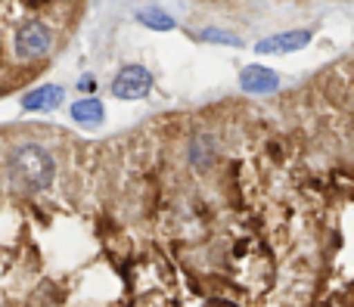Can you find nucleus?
<instances>
[{
  "mask_svg": "<svg viewBox=\"0 0 354 307\" xmlns=\"http://www.w3.org/2000/svg\"><path fill=\"white\" fill-rule=\"evenodd\" d=\"M239 87H243L245 93L264 97V93H274L277 87H280V75L264 66H245L243 72H239Z\"/></svg>",
  "mask_w": 354,
  "mask_h": 307,
  "instance_id": "nucleus-5",
  "label": "nucleus"
},
{
  "mask_svg": "<svg viewBox=\"0 0 354 307\" xmlns=\"http://www.w3.org/2000/svg\"><path fill=\"white\" fill-rule=\"evenodd\" d=\"M72 118L78 124H84V128H100L106 118V106L97 97H84L78 103H72Z\"/></svg>",
  "mask_w": 354,
  "mask_h": 307,
  "instance_id": "nucleus-7",
  "label": "nucleus"
},
{
  "mask_svg": "<svg viewBox=\"0 0 354 307\" xmlns=\"http://www.w3.org/2000/svg\"><path fill=\"white\" fill-rule=\"evenodd\" d=\"M137 22L140 25H147V28H153V31H171L174 28V19L168 16L165 10H140L137 12Z\"/></svg>",
  "mask_w": 354,
  "mask_h": 307,
  "instance_id": "nucleus-8",
  "label": "nucleus"
},
{
  "mask_svg": "<svg viewBox=\"0 0 354 307\" xmlns=\"http://www.w3.org/2000/svg\"><path fill=\"white\" fill-rule=\"evenodd\" d=\"M31 3H47V0H31Z\"/></svg>",
  "mask_w": 354,
  "mask_h": 307,
  "instance_id": "nucleus-11",
  "label": "nucleus"
},
{
  "mask_svg": "<svg viewBox=\"0 0 354 307\" xmlns=\"http://www.w3.org/2000/svg\"><path fill=\"white\" fill-rule=\"evenodd\" d=\"M149 90H153V75L143 66H124L112 78V97L118 99H143Z\"/></svg>",
  "mask_w": 354,
  "mask_h": 307,
  "instance_id": "nucleus-3",
  "label": "nucleus"
},
{
  "mask_svg": "<svg viewBox=\"0 0 354 307\" xmlns=\"http://www.w3.org/2000/svg\"><path fill=\"white\" fill-rule=\"evenodd\" d=\"M202 43H221V47H243V37L233 34V31H221V28H205L199 31Z\"/></svg>",
  "mask_w": 354,
  "mask_h": 307,
  "instance_id": "nucleus-9",
  "label": "nucleus"
},
{
  "mask_svg": "<svg viewBox=\"0 0 354 307\" xmlns=\"http://www.w3.org/2000/svg\"><path fill=\"white\" fill-rule=\"evenodd\" d=\"M311 43V31L308 28H295V31H283V34H270L264 41H258V53L261 56H274V53H295V50Z\"/></svg>",
  "mask_w": 354,
  "mask_h": 307,
  "instance_id": "nucleus-4",
  "label": "nucleus"
},
{
  "mask_svg": "<svg viewBox=\"0 0 354 307\" xmlns=\"http://www.w3.org/2000/svg\"><path fill=\"white\" fill-rule=\"evenodd\" d=\"M193 161L202 168H208V161H212V143L208 140H196L193 143Z\"/></svg>",
  "mask_w": 354,
  "mask_h": 307,
  "instance_id": "nucleus-10",
  "label": "nucleus"
},
{
  "mask_svg": "<svg viewBox=\"0 0 354 307\" xmlns=\"http://www.w3.org/2000/svg\"><path fill=\"white\" fill-rule=\"evenodd\" d=\"M10 171L28 190H47L56 177V161L41 143H22L10 152Z\"/></svg>",
  "mask_w": 354,
  "mask_h": 307,
  "instance_id": "nucleus-1",
  "label": "nucleus"
},
{
  "mask_svg": "<svg viewBox=\"0 0 354 307\" xmlns=\"http://www.w3.org/2000/svg\"><path fill=\"white\" fill-rule=\"evenodd\" d=\"M62 97H66V90L59 84H41L22 97V109L25 112H53L62 106Z\"/></svg>",
  "mask_w": 354,
  "mask_h": 307,
  "instance_id": "nucleus-6",
  "label": "nucleus"
},
{
  "mask_svg": "<svg viewBox=\"0 0 354 307\" xmlns=\"http://www.w3.org/2000/svg\"><path fill=\"white\" fill-rule=\"evenodd\" d=\"M16 56L19 59H44L53 50V31L44 22H22L16 31Z\"/></svg>",
  "mask_w": 354,
  "mask_h": 307,
  "instance_id": "nucleus-2",
  "label": "nucleus"
}]
</instances>
